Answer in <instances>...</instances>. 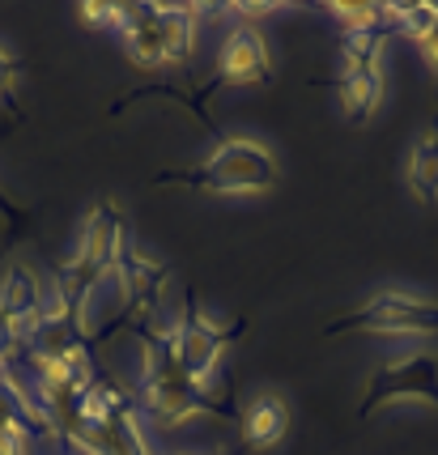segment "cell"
<instances>
[{
    "label": "cell",
    "instance_id": "obj_13",
    "mask_svg": "<svg viewBox=\"0 0 438 455\" xmlns=\"http://www.w3.org/2000/svg\"><path fill=\"white\" fill-rule=\"evenodd\" d=\"M200 4H162V47L166 64H187L196 52Z\"/></svg>",
    "mask_w": 438,
    "mask_h": 455
},
{
    "label": "cell",
    "instance_id": "obj_1",
    "mask_svg": "<svg viewBox=\"0 0 438 455\" xmlns=\"http://www.w3.org/2000/svg\"><path fill=\"white\" fill-rule=\"evenodd\" d=\"M140 340V404L166 430H183L196 417H235V404L226 396H209V387L183 371L166 340V323L149 319L132 328Z\"/></svg>",
    "mask_w": 438,
    "mask_h": 455
},
{
    "label": "cell",
    "instance_id": "obj_6",
    "mask_svg": "<svg viewBox=\"0 0 438 455\" xmlns=\"http://www.w3.org/2000/svg\"><path fill=\"white\" fill-rule=\"evenodd\" d=\"M383 39L387 30H362V35H345V68L337 85L340 111L362 124L383 99Z\"/></svg>",
    "mask_w": 438,
    "mask_h": 455
},
{
    "label": "cell",
    "instance_id": "obj_5",
    "mask_svg": "<svg viewBox=\"0 0 438 455\" xmlns=\"http://www.w3.org/2000/svg\"><path fill=\"white\" fill-rule=\"evenodd\" d=\"M400 400H421L438 409V354L434 349H413L378 362L366 379V396L358 404V417H370L375 409L400 404Z\"/></svg>",
    "mask_w": 438,
    "mask_h": 455
},
{
    "label": "cell",
    "instance_id": "obj_12",
    "mask_svg": "<svg viewBox=\"0 0 438 455\" xmlns=\"http://www.w3.org/2000/svg\"><path fill=\"white\" fill-rule=\"evenodd\" d=\"M290 400L277 392H259L256 400H247V409L239 413V435H243V451H273L285 443L290 435Z\"/></svg>",
    "mask_w": 438,
    "mask_h": 455
},
{
    "label": "cell",
    "instance_id": "obj_9",
    "mask_svg": "<svg viewBox=\"0 0 438 455\" xmlns=\"http://www.w3.org/2000/svg\"><path fill=\"white\" fill-rule=\"evenodd\" d=\"M123 213L115 200H99L90 209V218L81 226V238H77V264H85L90 273L99 277H111L115 273V259L123 256Z\"/></svg>",
    "mask_w": 438,
    "mask_h": 455
},
{
    "label": "cell",
    "instance_id": "obj_14",
    "mask_svg": "<svg viewBox=\"0 0 438 455\" xmlns=\"http://www.w3.org/2000/svg\"><path fill=\"white\" fill-rule=\"evenodd\" d=\"M409 192L421 204H438V119L430 132H421L409 154Z\"/></svg>",
    "mask_w": 438,
    "mask_h": 455
},
{
    "label": "cell",
    "instance_id": "obj_2",
    "mask_svg": "<svg viewBox=\"0 0 438 455\" xmlns=\"http://www.w3.org/2000/svg\"><path fill=\"white\" fill-rule=\"evenodd\" d=\"M281 179V166L273 149L256 137H218L209 149V158L183 171H166L154 183H175V188H192L204 196H264L273 192Z\"/></svg>",
    "mask_w": 438,
    "mask_h": 455
},
{
    "label": "cell",
    "instance_id": "obj_15",
    "mask_svg": "<svg viewBox=\"0 0 438 455\" xmlns=\"http://www.w3.org/2000/svg\"><path fill=\"white\" fill-rule=\"evenodd\" d=\"M438 26V4L430 0H392L387 4V35H400L409 43H421Z\"/></svg>",
    "mask_w": 438,
    "mask_h": 455
},
{
    "label": "cell",
    "instance_id": "obj_3",
    "mask_svg": "<svg viewBox=\"0 0 438 455\" xmlns=\"http://www.w3.org/2000/svg\"><path fill=\"white\" fill-rule=\"evenodd\" d=\"M349 332H366V337H438V302L404 290H378L366 298L358 311L340 315L337 323L323 328V337H349Z\"/></svg>",
    "mask_w": 438,
    "mask_h": 455
},
{
    "label": "cell",
    "instance_id": "obj_4",
    "mask_svg": "<svg viewBox=\"0 0 438 455\" xmlns=\"http://www.w3.org/2000/svg\"><path fill=\"white\" fill-rule=\"evenodd\" d=\"M243 337H247V319H239V323H218V319H209L200 311L196 290L183 294V319L166 323V340H171L175 357L183 362V371L192 379H200V383L213 379L221 354Z\"/></svg>",
    "mask_w": 438,
    "mask_h": 455
},
{
    "label": "cell",
    "instance_id": "obj_10",
    "mask_svg": "<svg viewBox=\"0 0 438 455\" xmlns=\"http://www.w3.org/2000/svg\"><path fill=\"white\" fill-rule=\"evenodd\" d=\"M43 294H47V285L39 281V273L30 264H13L4 273V285H0V319L13 328V337L21 345H30V337L39 332Z\"/></svg>",
    "mask_w": 438,
    "mask_h": 455
},
{
    "label": "cell",
    "instance_id": "obj_11",
    "mask_svg": "<svg viewBox=\"0 0 438 455\" xmlns=\"http://www.w3.org/2000/svg\"><path fill=\"white\" fill-rule=\"evenodd\" d=\"M120 39L123 56L137 68H166V47H162V4L140 0V4H120Z\"/></svg>",
    "mask_w": 438,
    "mask_h": 455
},
{
    "label": "cell",
    "instance_id": "obj_17",
    "mask_svg": "<svg viewBox=\"0 0 438 455\" xmlns=\"http://www.w3.org/2000/svg\"><path fill=\"white\" fill-rule=\"evenodd\" d=\"M77 21L90 30H120V0H81Z\"/></svg>",
    "mask_w": 438,
    "mask_h": 455
},
{
    "label": "cell",
    "instance_id": "obj_20",
    "mask_svg": "<svg viewBox=\"0 0 438 455\" xmlns=\"http://www.w3.org/2000/svg\"><path fill=\"white\" fill-rule=\"evenodd\" d=\"M0 213H4V221H9V230H13V235L21 230V221L30 218V213H26V209H18V204H13V200L4 196V192H0Z\"/></svg>",
    "mask_w": 438,
    "mask_h": 455
},
{
    "label": "cell",
    "instance_id": "obj_7",
    "mask_svg": "<svg viewBox=\"0 0 438 455\" xmlns=\"http://www.w3.org/2000/svg\"><path fill=\"white\" fill-rule=\"evenodd\" d=\"M115 290H120V315H115V328H140L149 319H158V298L162 285L171 277V264L166 259H154L137 251V247H123V256L115 259Z\"/></svg>",
    "mask_w": 438,
    "mask_h": 455
},
{
    "label": "cell",
    "instance_id": "obj_16",
    "mask_svg": "<svg viewBox=\"0 0 438 455\" xmlns=\"http://www.w3.org/2000/svg\"><path fill=\"white\" fill-rule=\"evenodd\" d=\"M323 9L340 21V30H345V35L387 30V4H375V0H340V4H323Z\"/></svg>",
    "mask_w": 438,
    "mask_h": 455
},
{
    "label": "cell",
    "instance_id": "obj_19",
    "mask_svg": "<svg viewBox=\"0 0 438 455\" xmlns=\"http://www.w3.org/2000/svg\"><path fill=\"white\" fill-rule=\"evenodd\" d=\"M418 52L426 56V64H430V73H434V81H438V26L418 43ZM434 99H438V90H434Z\"/></svg>",
    "mask_w": 438,
    "mask_h": 455
},
{
    "label": "cell",
    "instance_id": "obj_8",
    "mask_svg": "<svg viewBox=\"0 0 438 455\" xmlns=\"http://www.w3.org/2000/svg\"><path fill=\"white\" fill-rule=\"evenodd\" d=\"M273 77V56H268V43L256 26L239 21L218 52V73L213 85H264Z\"/></svg>",
    "mask_w": 438,
    "mask_h": 455
},
{
    "label": "cell",
    "instance_id": "obj_18",
    "mask_svg": "<svg viewBox=\"0 0 438 455\" xmlns=\"http://www.w3.org/2000/svg\"><path fill=\"white\" fill-rule=\"evenodd\" d=\"M18 60L9 56V47H0V107L9 111V116L18 119L21 107H18Z\"/></svg>",
    "mask_w": 438,
    "mask_h": 455
}]
</instances>
